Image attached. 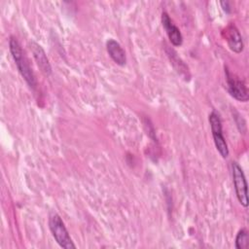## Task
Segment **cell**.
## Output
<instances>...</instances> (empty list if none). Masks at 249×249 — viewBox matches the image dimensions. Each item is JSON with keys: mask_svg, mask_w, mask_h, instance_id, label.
Segmentation results:
<instances>
[{"mask_svg": "<svg viewBox=\"0 0 249 249\" xmlns=\"http://www.w3.org/2000/svg\"><path fill=\"white\" fill-rule=\"evenodd\" d=\"M221 5H222V7H223V10L225 11V12H227V13H230V3L228 2V1H222L221 2Z\"/></svg>", "mask_w": 249, "mask_h": 249, "instance_id": "8fae6325", "label": "cell"}, {"mask_svg": "<svg viewBox=\"0 0 249 249\" xmlns=\"http://www.w3.org/2000/svg\"><path fill=\"white\" fill-rule=\"evenodd\" d=\"M226 77H227V88L229 93L236 100L241 102H246L249 98L248 90L246 85L243 81L235 78L229 70H226Z\"/></svg>", "mask_w": 249, "mask_h": 249, "instance_id": "5b68a950", "label": "cell"}, {"mask_svg": "<svg viewBox=\"0 0 249 249\" xmlns=\"http://www.w3.org/2000/svg\"><path fill=\"white\" fill-rule=\"evenodd\" d=\"M49 227H50L53 236L54 237L55 241L58 243V245L60 247L65 248V249H70V248L76 247L69 235V232H68L63 221L57 214L53 213L50 216Z\"/></svg>", "mask_w": 249, "mask_h": 249, "instance_id": "7a4b0ae2", "label": "cell"}, {"mask_svg": "<svg viewBox=\"0 0 249 249\" xmlns=\"http://www.w3.org/2000/svg\"><path fill=\"white\" fill-rule=\"evenodd\" d=\"M248 233L246 230H240L235 237V247L236 249H246L248 247Z\"/></svg>", "mask_w": 249, "mask_h": 249, "instance_id": "30bf717a", "label": "cell"}, {"mask_svg": "<svg viewBox=\"0 0 249 249\" xmlns=\"http://www.w3.org/2000/svg\"><path fill=\"white\" fill-rule=\"evenodd\" d=\"M106 48H107V52L110 55V57L119 65L123 66L125 64L126 62V56H125V52L124 51V49L121 47V45L113 40V39H109L106 43Z\"/></svg>", "mask_w": 249, "mask_h": 249, "instance_id": "9c48e42d", "label": "cell"}, {"mask_svg": "<svg viewBox=\"0 0 249 249\" xmlns=\"http://www.w3.org/2000/svg\"><path fill=\"white\" fill-rule=\"evenodd\" d=\"M223 35L225 37V40L227 41L230 49L236 53H239L243 50V41L241 34L239 33L238 29L235 27L233 24L228 25L224 30H223Z\"/></svg>", "mask_w": 249, "mask_h": 249, "instance_id": "8992f818", "label": "cell"}, {"mask_svg": "<svg viewBox=\"0 0 249 249\" xmlns=\"http://www.w3.org/2000/svg\"><path fill=\"white\" fill-rule=\"evenodd\" d=\"M209 124L211 126V132H212L214 144L216 146L217 151L224 159L228 158L229 148H228L226 139L223 135L222 122L219 114H217L216 112H211L209 115Z\"/></svg>", "mask_w": 249, "mask_h": 249, "instance_id": "3957f363", "label": "cell"}, {"mask_svg": "<svg viewBox=\"0 0 249 249\" xmlns=\"http://www.w3.org/2000/svg\"><path fill=\"white\" fill-rule=\"evenodd\" d=\"M9 46H10V52L12 53V56L17 64V67H18L19 73L21 74V76L23 77L25 82L28 84V86L31 89H34L36 86V79H35V76L30 68L27 60L25 59V57L22 53V50L20 48L19 43L18 42V40L15 37H11Z\"/></svg>", "mask_w": 249, "mask_h": 249, "instance_id": "6da1fadb", "label": "cell"}, {"mask_svg": "<svg viewBox=\"0 0 249 249\" xmlns=\"http://www.w3.org/2000/svg\"><path fill=\"white\" fill-rule=\"evenodd\" d=\"M161 23L163 28L166 31V34L171 42V44L175 47H179L183 43V37L179 30V28L174 25L166 13H162L161 15Z\"/></svg>", "mask_w": 249, "mask_h": 249, "instance_id": "52a82bcc", "label": "cell"}, {"mask_svg": "<svg viewBox=\"0 0 249 249\" xmlns=\"http://www.w3.org/2000/svg\"><path fill=\"white\" fill-rule=\"evenodd\" d=\"M30 49L33 53V56L40 68V70L45 75H50L52 72V68L49 62V59L47 57V54L45 53V51L42 49L40 45H38L35 42L30 43Z\"/></svg>", "mask_w": 249, "mask_h": 249, "instance_id": "ba28073f", "label": "cell"}, {"mask_svg": "<svg viewBox=\"0 0 249 249\" xmlns=\"http://www.w3.org/2000/svg\"><path fill=\"white\" fill-rule=\"evenodd\" d=\"M232 171V181L235 190V194L238 201L244 207L248 206V196H247V182L243 173L242 168L236 162L231 163Z\"/></svg>", "mask_w": 249, "mask_h": 249, "instance_id": "277c9868", "label": "cell"}]
</instances>
